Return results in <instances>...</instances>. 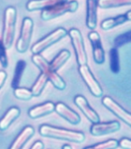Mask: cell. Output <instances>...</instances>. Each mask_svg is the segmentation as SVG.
Wrapping results in <instances>:
<instances>
[{
    "label": "cell",
    "instance_id": "6da1fadb",
    "mask_svg": "<svg viewBox=\"0 0 131 149\" xmlns=\"http://www.w3.org/2000/svg\"><path fill=\"white\" fill-rule=\"evenodd\" d=\"M39 134L43 137L60 139L73 143H82L85 140V135L81 132L61 129L50 125H41L39 127Z\"/></svg>",
    "mask_w": 131,
    "mask_h": 149
},
{
    "label": "cell",
    "instance_id": "7a4b0ae2",
    "mask_svg": "<svg viewBox=\"0 0 131 149\" xmlns=\"http://www.w3.org/2000/svg\"><path fill=\"white\" fill-rule=\"evenodd\" d=\"M32 62L39 67L41 73L46 74V77H48L49 81L53 84L57 90H59V91L65 90L67 85H66V82L64 81V79L57 74V71H54V70L51 69L50 63H48V61H47L44 57H42L39 53L33 54Z\"/></svg>",
    "mask_w": 131,
    "mask_h": 149
},
{
    "label": "cell",
    "instance_id": "3957f363",
    "mask_svg": "<svg viewBox=\"0 0 131 149\" xmlns=\"http://www.w3.org/2000/svg\"><path fill=\"white\" fill-rule=\"evenodd\" d=\"M16 9L13 7H8L5 10L3 31H2V42L6 49L11 47L15 35L16 25Z\"/></svg>",
    "mask_w": 131,
    "mask_h": 149
},
{
    "label": "cell",
    "instance_id": "277c9868",
    "mask_svg": "<svg viewBox=\"0 0 131 149\" xmlns=\"http://www.w3.org/2000/svg\"><path fill=\"white\" fill-rule=\"evenodd\" d=\"M79 4L77 1H66L55 6L43 9L41 11V19L43 21H50L54 18L64 15L68 12H75L78 9Z\"/></svg>",
    "mask_w": 131,
    "mask_h": 149
},
{
    "label": "cell",
    "instance_id": "5b68a950",
    "mask_svg": "<svg viewBox=\"0 0 131 149\" xmlns=\"http://www.w3.org/2000/svg\"><path fill=\"white\" fill-rule=\"evenodd\" d=\"M67 35H68L67 30L64 29V28L59 27L51 33H50L49 35L44 36L43 38H41L40 40L36 42V43L31 47V51L33 52V54L40 53L43 50H45L47 48H49L50 46L61 40Z\"/></svg>",
    "mask_w": 131,
    "mask_h": 149
},
{
    "label": "cell",
    "instance_id": "8992f818",
    "mask_svg": "<svg viewBox=\"0 0 131 149\" xmlns=\"http://www.w3.org/2000/svg\"><path fill=\"white\" fill-rule=\"evenodd\" d=\"M68 35L70 37V40H71V44L73 46L75 54H76L78 64L79 65L87 64V54H86L85 48H84L83 38L81 32L78 29H76V28H72V29H70L68 32Z\"/></svg>",
    "mask_w": 131,
    "mask_h": 149
},
{
    "label": "cell",
    "instance_id": "52a82bcc",
    "mask_svg": "<svg viewBox=\"0 0 131 149\" xmlns=\"http://www.w3.org/2000/svg\"><path fill=\"white\" fill-rule=\"evenodd\" d=\"M33 28H34V22L30 18H25L22 22L21 33L16 42V49L20 53H23L27 50L29 47L31 37L33 34Z\"/></svg>",
    "mask_w": 131,
    "mask_h": 149
},
{
    "label": "cell",
    "instance_id": "ba28073f",
    "mask_svg": "<svg viewBox=\"0 0 131 149\" xmlns=\"http://www.w3.org/2000/svg\"><path fill=\"white\" fill-rule=\"evenodd\" d=\"M79 72H80V74H81L83 81L85 82L86 86L88 87L89 91H91L92 94L95 97H97V98L101 97L103 94V91L101 88V86L99 85V83H98L97 80L95 78V77L93 76L91 70L89 69L87 64L80 65Z\"/></svg>",
    "mask_w": 131,
    "mask_h": 149
},
{
    "label": "cell",
    "instance_id": "9c48e42d",
    "mask_svg": "<svg viewBox=\"0 0 131 149\" xmlns=\"http://www.w3.org/2000/svg\"><path fill=\"white\" fill-rule=\"evenodd\" d=\"M102 104L107 109H109L116 116H118L120 119L131 127V114L125 110L119 104H117L113 99L109 96H105L102 99Z\"/></svg>",
    "mask_w": 131,
    "mask_h": 149
},
{
    "label": "cell",
    "instance_id": "30bf717a",
    "mask_svg": "<svg viewBox=\"0 0 131 149\" xmlns=\"http://www.w3.org/2000/svg\"><path fill=\"white\" fill-rule=\"evenodd\" d=\"M121 128L119 121H110V122H96L93 123L90 129V132L93 136H102L118 132Z\"/></svg>",
    "mask_w": 131,
    "mask_h": 149
},
{
    "label": "cell",
    "instance_id": "8fae6325",
    "mask_svg": "<svg viewBox=\"0 0 131 149\" xmlns=\"http://www.w3.org/2000/svg\"><path fill=\"white\" fill-rule=\"evenodd\" d=\"M93 49V57L95 62L98 64H102L105 62V51L103 49L100 36L96 31H92L88 35Z\"/></svg>",
    "mask_w": 131,
    "mask_h": 149
},
{
    "label": "cell",
    "instance_id": "7c38bea8",
    "mask_svg": "<svg viewBox=\"0 0 131 149\" xmlns=\"http://www.w3.org/2000/svg\"><path fill=\"white\" fill-rule=\"evenodd\" d=\"M74 102L79 107V109L82 112L83 115L86 116V118L89 121H91L92 123H96L100 121L99 116L90 106L88 101L85 99V97H83L82 95H77L74 98Z\"/></svg>",
    "mask_w": 131,
    "mask_h": 149
},
{
    "label": "cell",
    "instance_id": "4fadbf2b",
    "mask_svg": "<svg viewBox=\"0 0 131 149\" xmlns=\"http://www.w3.org/2000/svg\"><path fill=\"white\" fill-rule=\"evenodd\" d=\"M54 111L70 124L77 125L81 122V118H80L79 114L76 113V112L72 110L71 108H69V107L67 104H65L64 102H57V104H55Z\"/></svg>",
    "mask_w": 131,
    "mask_h": 149
},
{
    "label": "cell",
    "instance_id": "5bb4252c",
    "mask_svg": "<svg viewBox=\"0 0 131 149\" xmlns=\"http://www.w3.org/2000/svg\"><path fill=\"white\" fill-rule=\"evenodd\" d=\"M97 8L98 0H86V25L91 30L96 27Z\"/></svg>",
    "mask_w": 131,
    "mask_h": 149
},
{
    "label": "cell",
    "instance_id": "9a60e30c",
    "mask_svg": "<svg viewBox=\"0 0 131 149\" xmlns=\"http://www.w3.org/2000/svg\"><path fill=\"white\" fill-rule=\"evenodd\" d=\"M54 110H55V104L51 102H46L44 104H41L30 108L29 111H28V116L31 118L36 119L53 113Z\"/></svg>",
    "mask_w": 131,
    "mask_h": 149
},
{
    "label": "cell",
    "instance_id": "2e32d148",
    "mask_svg": "<svg viewBox=\"0 0 131 149\" xmlns=\"http://www.w3.org/2000/svg\"><path fill=\"white\" fill-rule=\"evenodd\" d=\"M66 1L68 0H30L26 4V9L29 11L43 10Z\"/></svg>",
    "mask_w": 131,
    "mask_h": 149
},
{
    "label": "cell",
    "instance_id": "e0dca14e",
    "mask_svg": "<svg viewBox=\"0 0 131 149\" xmlns=\"http://www.w3.org/2000/svg\"><path fill=\"white\" fill-rule=\"evenodd\" d=\"M35 134V130L31 126H26L23 129V130L18 135L17 138L14 140V142L11 146V149H21L23 147L25 143L32 138L33 135Z\"/></svg>",
    "mask_w": 131,
    "mask_h": 149
},
{
    "label": "cell",
    "instance_id": "ac0fdd59",
    "mask_svg": "<svg viewBox=\"0 0 131 149\" xmlns=\"http://www.w3.org/2000/svg\"><path fill=\"white\" fill-rule=\"evenodd\" d=\"M21 114L20 109L16 106H13L11 108H9L7 113L5 114V116L0 119V130H7L9 126L11 125V123L15 120Z\"/></svg>",
    "mask_w": 131,
    "mask_h": 149
},
{
    "label": "cell",
    "instance_id": "d6986e66",
    "mask_svg": "<svg viewBox=\"0 0 131 149\" xmlns=\"http://www.w3.org/2000/svg\"><path fill=\"white\" fill-rule=\"evenodd\" d=\"M25 67H26L25 61L19 60L16 63L15 70H14V74H13L11 84V86L13 90H15L16 88L20 87V83H21L22 77H23V72H25Z\"/></svg>",
    "mask_w": 131,
    "mask_h": 149
},
{
    "label": "cell",
    "instance_id": "ffe728a7",
    "mask_svg": "<svg viewBox=\"0 0 131 149\" xmlns=\"http://www.w3.org/2000/svg\"><path fill=\"white\" fill-rule=\"evenodd\" d=\"M69 57H70V52L68 49L61 50L50 63L51 69L54 70V71H58V70L63 66V64L68 60Z\"/></svg>",
    "mask_w": 131,
    "mask_h": 149
},
{
    "label": "cell",
    "instance_id": "44dd1931",
    "mask_svg": "<svg viewBox=\"0 0 131 149\" xmlns=\"http://www.w3.org/2000/svg\"><path fill=\"white\" fill-rule=\"evenodd\" d=\"M126 21H127V18H126L125 14H122V15L104 20L101 22V28L103 30H110L113 27L123 24Z\"/></svg>",
    "mask_w": 131,
    "mask_h": 149
},
{
    "label": "cell",
    "instance_id": "7402d4cb",
    "mask_svg": "<svg viewBox=\"0 0 131 149\" xmlns=\"http://www.w3.org/2000/svg\"><path fill=\"white\" fill-rule=\"evenodd\" d=\"M131 5V0H98V8H112Z\"/></svg>",
    "mask_w": 131,
    "mask_h": 149
},
{
    "label": "cell",
    "instance_id": "603a6c76",
    "mask_svg": "<svg viewBox=\"0 0 131 149\" xmlns=\"http://www.w3.org/2000/svg\"><path fill=\"white\" fill-rule=\"evenodd\" d=\"M48 77H46V74L43 73H40V74L39 76V77L37 78V80L35 82L34 85L32 86V93L34 96H39L41 94L42 91L44 90V88L46 86L47 82H48Z\"/></svg>",
    "mask_w": 131,
    "mask_h": 149
},
{
    "label": "cell",
    "instance_id": "cb8c5ba5",
    "mask_svg": "<svg viewBox=\"0 0 131 149\" xmlns=\"http://www.w3.org/2000/svg\"><path fill=\"white\" fill-rule=\"evenodd\" d=\"M110 67L112 73L117 74L120 71L119 54L116 48H112L110 50Z\"/></svg>",
    "mask_w": 131,
    "mask_h": 149
},
{
    "label": "cell",
    "instance_id": "d4e9b609",
    "mask_svg": "<svg viewBox=\"0 0 131 149\" xmlns=\"http://www.w3.org/2000/svg\"><path fill=\"white\" fill-rule=\"evenodd\" d=\"M119 146V141L115 139H110L103 143H99L94 146H89L85 148H95V149H113Z\"/></svg>",
    "mask_w": 131,
    "mask_h": 149
},
{
    "label": "cell",
    "instance_id": "484cf974",
    "mask_svg": "<svg viewBox=\"0 0 131 149\" xmlns=\"http://www.w3.org/2000/svg\"><path fill=\"white\" fill-rule=\"evenodd\" d=\"M14 95H15L17 99L23 100V101L30 100L32 97H34L31 90L26 88H20V87H18L14 90Z\"/></svg>",
    "mask_w": 131,
    "mask_h": 149
},
{
    "label": "cell",
    "instance_id": "4316f807",
    "mask_svg": "<svg viewBox=\"0 0 131 149\" xmlns=\"http://www.w3.org/2000/svg\"><path fill=\"white\" fill-rule=\"evenodd\" d=\"M130 42H131V30L115 37V39L113 40V44L116 48H120V47L127 43H130Z\"/></svg>",
    "mask_w": 131,
    "mask_h": 149
},
{
    "label": "cell",
    "instance_id": "83f0119b",
    "mask_svg": "<svg viewBox=\"0 0 131 149\" xmlns=\"http://www.w3.org/2000/svg\"><path fill=\"white\" fill-rule=\"evenodd\" d=\"M0 63L3 67L8 66V56L6 53V48L3 45L2 39H0Z\"/></svg>",
    "mask_w": 131,
    "mask_h": 149
},
{
    "label": "cell",
    "instance_id": "f1b7e54d",
    "mask_svg": "<svg viewBox=\"0 0 131 149\" xmlns=\"http://www.w3.org/2000/svg\"><path fill=\"white\" fill-rule=\"evenodd\" d=\"M119 146L125 149H131V139L122 138L119 141Z\"/></svg>",
    "mask_w": 131,
    "mask_h": 149
},
{
    "label": "cell",
    "instance_id": "f546056e",
    "mask_svg": "<svg viewBox=\"0 0 131 149\" xmlns=\"http://www.w3.org/2000/svg\"><path fill=\"white\" fill-rule=\"evenodd\" d=\"M7 73L5 71H0V88H1L5 82H6V79H7Z\"/></svg>",
    "mask_w": 131,
    "mask_h": 149
},
{
    "label": "cell",
    "instance_id": "4dcf8cb0",
    "mask_svg": "<svg viewBox=\"0 0 131 149\" xmlns=\"http://www.w3.org/2000/svg\"><path fill=\"white\" fill-rule=\"evenodd\" d=\"M44 148V144L40 141H37L34 144L31 146V149H43Z\"/></svg>",
    "mask_w": 131,
    "mask_h": 149
},
{
    "label": "cell",
    "instance_id": "1f68e13d",
    "mask_svg": "<svg viewBox=\"0 0 131 149\" xmlns=\"http://www.w3.org/2000/svg\"><path fill=\"white\" fill-rule=\"evenodd\" d=\"M125 16L127 18V21H131V10L127 11L125 13Z\"/></svg>",
    "mask_w": 131,
    "mask_h": 149
},
{
    "label": "cell",
    "instance_id": "d6a6232c",
    "mask_svg": "<svg viewBox=\"0 0 131 149\" xmlns=\"http://www.w3.org/2000/svg\"><path fill=\"white\" fill-rule=\"evenodd\" d=\"M63 149H66V148H68V149H72V146H69V144H64V146H62Z\"/></svg>",
    "mask_w": 131,
    "mask_h": 149
}]
</instances>
